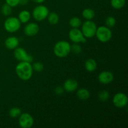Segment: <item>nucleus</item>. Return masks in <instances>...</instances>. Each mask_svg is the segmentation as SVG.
<instances>
[{
    "label": "nucleus",
    "mask_w": 128,
    "mask_h": 128,
    "mask_svg": "<svg viewBox=\"0 0 128 128\" xmlns=\"http://www.w3.org/2000/svg\"><path fill=\"white\" fill-rule=\"evenodd\" d=\"M15 71L16 75L20 80L28 81L32 77L33 70L31 62L21 61L16 65Z\"/></svg>",
    "instance_id": "1"
},
{
    "label": "nucleus",
    "mask_w": 128,
    "mask_h": 128,
    "mask_svg": "<svg viewBox=\"0 0 128 128\" xmlns=\"http://www.w3.org/2000/svg\"><path fill=\"white\" fill-rule=\"evenodd\" d=\"M53 52L58 58L66 57L71 52V44L66 41H58L54 46Z\"/></svg>",
    "instance_id": "2"
},
{
    "label": "nucleus",
    "mask_w": 128,
    "mask_h": 128,
    "mask_svg": "<svg viewBox=\"0 0 128 128\" xmlns=\"http://www.w3.org/2000/svg\"><path fill=\"white\" fill-rule=\"evenodd\" d=\"M97 28L94 22L91 20H87L82 24L81 31L86 39L91 38L96 34Z\"/></svg>",
    "instance_id": "3"
},
{
    "label": "nucleus",
    "mask_w": 128,
    "mask_h": 128,
    "mask_svg": "<svg viewBox=\"0 0 128 128\" xmlns=\"http://www.w3.org/2000/svg\"><path fill=\"white\" fill-rule=\"evenodd\" d=\"M98 40L101 42H107L111 39L112 36L111 29L107 26H101L97 28L96 34Z\"/></svg>",
    "instance_id": "4"
},
{
    "label": "nucleus",
    "mask_w": 128,
    "mask_h": 128,
    "mask_svg": "<svg viewBox=\"0 0 128 128\" xmlns=\"http://www.w3.org/2000/svg\"><path fill=\"white\" fill-rule=\"evenodd\" d=\"M21 22L16 17H9L4 22V28L8 32H14L18 31L21 27Z\"/></svg>",
    "instance_id": "5"
},
{
    "label": "nucleus",
    "mask_w": 128,
    "mask_h": 128,
    "mask_svg": "<svg viewBox=\"0 0 128 128\" xmlns=\"http://www.w3.org/2000/svg\"><path fill=\"white\" fill-rule=\"evenodd\" d=\"M49 10L46 6L40 4L36 6L32 10V15L33 18L38 21H41L47 18L48 16Z\"/></svg>",
    "instance_id": "6"
},
{
    "label": "nucleus",
    "mask_w": 128,
    "mask_h": 128,
    "mask_svg": "<svg viewBox=\"0 0 128 128\" xmlns=\"http://www.w3.org/2000/svg\"><path fill=\"white\" fill-rule=\"evenodd\" d=\"M14 51V56L16 60L21 61L32 62L33 61V57L26 52V50L22 48L17 47Z\"/></svg>",
    "instance_id": "7"
},
{
    "label": "nucleus",
    "mask_w": 128,
    "mask_h": 128,
    "mask_svg": "<svg viewBox=\"0 0 128 128\" xmlns=\"http://www.w3.org/2000/svg\"><path fill=\"white\" fill-rule=\"evenodd\" d=\"M69 38L74 43H85L86 38L78 28H72L69 32Z\"/></svg>",
    "instance_id": "8"
},
{
    "label": "nucleus",
    "mask_w": 128,
    "mask_h": 128,
    "mask_svg": "<svg viewBox=\"0 0 128 128\" xmlns=\"http://www.w3.org/2000/svg\"><path fill=\"white\" fill-rule=\"evenodd\" d=\"M19 125L22 128H30L33 126L34 119L30 114L28 112L21 113L19 116Z\"/></svg>",
    "instance_id": "9"
},
{
    "label": "nucleus",
    "mask_w": 128,
    "mask_h": 128,
    "mask_svg": "<svg viewBox=\"0 0 128 128\" xmlns=\"http://www.w3.org/2000/svg\"><path fill=\"white\" fill-rule=\"evenodd\" d=\"M112 102L118 108H122L128 104V96L123 92H118L114 96Z\"/></svg>",
    "instance_id": "10"
},
{
    "label": "nucleus",
    "mask_w": 128,
    "mask_h": 128,
    "mask_svg": "<svg viewBox=\"0 0 128 128\" xmlns=\"http://www.w3.org/2000/svg\"><path fill=\"white\" fill-rule=\"evenodd\" d=\"M98 79L101 84H108L113 81L114 76L111 71H104L99 74Z\"/></svg>",
    "instance_id": "11"
},
{
    "label": "nucleus",
    "mask_w": 128,
    "mask_h": 128,
    "mask_svg": "<svg viewBox=\"0 0 128 128\" xmlns=\"http://www.w3.org/2000/svg\"><path fill=\"white\" fill-rule=\"evenodd\" d=\"M40 31V26L35 22L27 24L24 28V32L28 36H34L37 34Z\"/></svg>",
    "instance_id": "12"
},
{
    "label": "nucleus",
    "mask_w": 128,
    "mask_h": 128,
    "mask_svg": "<svg viewBox=\"0 0 128 128\" xmlns=\"http://www.w3.org/2000/svg\"><path fill=\"white\" fill-rule=\"evenodd\" d=\"M78 87V82L73 79H68L64 82L63 88L67 92H73L76 91Z\"/></svg>",
    "instance_id": "13"
},
{
    "label": "nucleus",
    "mask_w": 128,
    "mask_h": 128,
    "mask_svg": "<svg viewBox=\"0 0 128 128\" xmlns=\"http://www.w3.org/2000/svg\"><path fill=\"white\" fill-rule=\"evenodd\" d=\"M20 41L16 36H10L8 37L4 42V45L6 48L8 50H13L18 47Z\"/></svg>",
    "instance_id": "14"
},
{
    "label": "nucleus",
    "mask_w": 128,
    "mask_h": 128,
    "mask_svg": "<svg viewBox=\"0 0 128 128\" xmlns=\"http://www.w3.org/2000/svg\"><path fill=\"white\" fill-rule=\"evenodd\" d=\"M84 66L86 71L88 72H93L97 68V62L93 59H88L85 62Z\"/></svg>",
    "instance_id": "15"
},
{
    "label": "nucleus",
    "mask_w": 128,
    "mask_h": 128,
    "mask_svg": "<svg viewBox=\"0 0 128 128\" xmlns=\"http://www.w3.org/2000/svg\"><path fill=\"white\" fill-rule=\"evenodd\" d=\"M21 23H26L31 18V14L27 10H22L19 13L18 18Z\"/></svg>",
    "instance_id": "16"
},
{
    "label": "nucleus",
    "mask_w": 128,
    "mask_h": 128,
    "mask_svg": "<svg viewBox=\"0 0 128 128\" xmlns=\"http://www.w3.org/2000/svg\"><path fill=\"white\" fill-rule=\"evenodd\" d=\"M76 95L81 100H86L89 99L90 96V92L87 89L80 88L78 90Z\"/></svg>",
    "instance_id": "17"
},
{
    "label": "nucleus",
    "mask_w": 128,
    "mask_h": 128,
    "mask_svg": "<svg viewBox=\"0 0 128 128\" xmlns=\"http://www.w3.org/2000/svg\"><path fill=\"white\" fill-rule=\"evenodd\" d=\"M82 16L86 20H92L95 16V12L91 8H85L82 11Z\"/></svg>",
    "instance_id": "18"
},
{
    "label": "nucleus",
    "mask_w": 128,
    "mask_h": 128,
    "mask_svg": "<svg viewBox=\"0 0 128 128\" xmlns=\"http://www.w3.org/2000/svg\"><path fill=\"white\" fill-rule=\"evenodd\" d=\"M47 18L48 20V22L52 25L57 24L59 22V20H60V17H59L58 14L54 12L49 13Z\"/></svg>",
    "instance_id": "19"
},
{
    "label": "nucleus",
    "mask_w": 128,
    "mask_h": 128,
    "mask_svg": "<svg viewBox=\"0 0 128 128\" xmlns=\"http://www.w3.org/2000/svg\"><path fill=\"white\" fill-rule=\"evenodd\" d=\"M126 0H111V5L115 10H120L125 6Z\"/></svg>",
    "instance_id": "20"
},
{
    "label": "nucleus",
    "mask_w": 128,
    "mask_h": 128,
    "mask_svg": "<svg viewBox=\"0 0 128 128\" xmlns=\"http://www.w3.org/2000/svg\"><path fill=\"white\" fill-rule=\"evenodd\" d=\"M69 23H70V26L72 28H78L82 24V21H81V19L79 18L73 17L71 18Z\"/></svg>",
    "instance_id": "21"
},
{
    "label": "nucleus",
    "mask_w": 128,
    "mask_h": 128,
    "mask_svg": "<svg viewBox=\"0 0 128 128\" xmlns=\"http://www.w3.org/2000/svg\"><path fill=\"white\" fill-rule=\"evenodd\" d=\"M21 114V111L19 108L14 107L11 108V110L9 111V115L12 118H16L19 117Z\"/></svg>",
    "instance_id": "22"
},
{
    "label": "nucleus",
    "mask_w": 128,
    "mask_h": 128,
    "mask_svg": "<svg viewBox=\"0 0 128 128\" xmlns=\"http://www.w3.org/2000/svg\"><path fill=\"white\" fill-rule=\"evenodd\" d=\"M12 12V7L8 5V4L5 3L1 7V12L4 16H9L11 14Z\"/></svg>",
    "instance_id": "23"
},
{
    "label": "nucleus",
    "mask_w": 128,
    "mask_h": 128,
    "mask_svg": "<svg viewBox=\"0 0 128 128\" xmlns=\"http://www.w3.org/2000/svg\"><path fill=\"white\" fill-rule=\"evenodd\" d=\"M105 23H106L107 27H108L109 28H113L116 25V20L113 16H108L106 19Z\"/></svg>",
    "instance_id": "24"
},
{
    "label": "nucleus",
    "mask_w": 128,
    "mask_h": 128,
    "mask_svg": "<svg viewBox=\"0 0 128 128\" xmlns=\"http://www.w3.org/2000/svg\"><path fill=\"white\" fill-rule=\"evenodd\" d=\"M110 93L107 91H101L98 93V99L101 101H106L110 98Z\"/></svg>",
    "instance_id": "25"
},
{
    "label": "nucleus",
    "mask_w": 128,
    "mask_h": 128,
    "mask_svg": "<svg viewBox=\"0 0 128 128\" xmlns=\"http://www.w3.org/2000/svg\"><path fill=\"white\" fill-rule=\"evenodd\" d=\"M71 51L76 54H79L82 52V48L79 43H73V44L71 45Z\"/></svg>",
    "instance_id": "26"
},
{
    "label": "nucleus",
    "mask_w": 128,
    "mask_h": 128,
    "mask_svg": "<svg viewBox=\"0 0 128 128\" xmlns=\"http://www.w3.org/2000/svg\"><path fill=\"white\" fill-rule=\"evenodd\" d=\"M32 70L36 72H41L44 70V65L41 62H34L32 64Z\"/></svg>",
    "instance_id": "27"
},
{
    "label": "nucleus",
    "mask_w": 128,
    "mask_h": 128,
    "mask_svg": "<svg viewBox=\"0 0 128 128\" xmlns=\"http://www.w3.org/2000/svg\"><path fill=\"white\" fill-rule=\"evenodd\" d=\"M6 3L10 5L11 7H16L18 4H20V0H5Z\"/></svg>",
    "instance_id": "28"
},
{
    "label": "nucleus",
    "mask_w": 128,
    "mask_h": 128,
    "mask_svg": "<svg viewBox=\"0 0 128 128\" xmlns=\"http://www.w3.org/2000/svg\"><path fill=\"white\" fill-rule=\"evenodd\" d=\"M64 92V88L63 87H61V86H58L55 88L54 90V92L57 95H61Z\"/></svg>",
    "instance_id": "29"
},
{
    "label": "nucleus",
    "mask_w": 128,
    "mask_h": 128,
    "mask_svg": "<svg viewBox=\"0 0 128 128\" xmlns=\"http://www.w3.org/2000/svg\"><path fill=\"white\" fill-rule=\"evenodd\" d=\"M29 0H20V4L26 5L28 2Z\"/></svg>",
    "instance_id": "30"
},
{
    "label": "nucleus",
    "mask_w": 128,
    "mask_h": 128,
    "mask_svg": "<svg viewBox=\"0 0 128 128\" xmlns=\"http://www.w3.org/2000/svg\"><path fill=\"white\" fill-rule=\"evenodd\" d=\"M31 1H32L33 2H36V3L41 4V3H42L43 2H44L45 0H31Z\"/></svg>",
    "instance_id": "31"
}]
</instances>
